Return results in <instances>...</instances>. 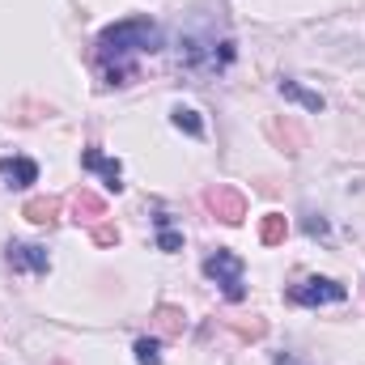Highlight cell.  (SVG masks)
<instances>
[{
	"instance_id": "obj_1",
	"label": "cell",
	"mask_w": 365,
	"mask_h": 365,
	"mask_svg": "<svg viewBox=\"0 0 365 365\" xmlns=\"http://www.w3.org/2000/svg\"><path fill=\"white\" fill-rule=\"evenodd\" d=\"M93 47H98L93 60H98L106 86H128V81L136 77V60L162 51V47H166V34H162V26L149 21V17H128V21L106 26Z\"/></svg>"
},
{
	"instance_id": "obj_2",
	"label": "cell",
	"mask_w": 365,
	"mask_h": 365,
	"mask_svg": "<svg viewBox=\"0 0 365 365\" xmlns=\"http://www.w3.org/2000/svg\"><path fill=\"white\" fill-rule=\"evenodd\" d=\"M234 64V38L230 34H182L179 47V68L191 73H221Z\"/></svg>"
},
{
	"instance_id": "obj_3",
	"label": "cell",
	"mask_w": 365,
	"mask_h": 365,
	"mask_svg": "<svg viewBox=\"0 0 365 365\" xmlns=\"http://www.w3.org/2000/svg\"><path fill=\"white\" fill-rule=\"evenodd\" d=\"M204 272L212 276L217 284H221V293L230 297V302H242L247 297V280H242V259L234 255V251H212L208 259H204Z\"/></svg>"
},
{
	"instance_id": "obj_4",
	"label": "cell",
	"mask_w": 365,
	"mask_h": 365,
	"mask_svg": "<svg viewBox=\"0 0 365 365\" xmlns=\"http://www.w3.org/2000/svg\"><path fill=\"white\" fill-rule=\"evenodd\" d=\"M344 284L340 280H331V276H310V280H302V284H293L289 289V302L293 306H336V302H344Z\"/></svg>"
},
{
	"instance_id": "obj_5",
	"label": "cell",
	"mask_w": 365,
	"mask_h": 365,
	"mask_svg": "<svg viewBox=\"0 0 365 365\" xmlns=\"http://www.w3.org/2000/svg\"><path fill=\"white\" fill-rule=\"evenodd\" d=\"M204 204H208V212H212L217 221H225V225H242V217H247V195H242L238 187H225V182L208 187V191H204Z\"/></svg>"
},
{
	"instance_id": "obj_6",
	"label": "cell",
	"mask_w": 365,
	"mask_h": 365,
	"mask_svg": "<svg viewBox=\"0 0 365 365\" xmlns=\"http://www.w3.org/2000/svg\"><path fill=\"white\" fill-rule=\"evenodd\" d=\"M4 264H9L13 272H34V276L51 272V255H47V247H38V242H9V247H4Z\"/></svg>"
},
{
	"instance_id": "obj_7",
	"label": "cell",
	"mask_w": 365,
	"mask_h": 365,
	"mask_svg": "<svg viewBox=\"0 0 365 365\" xmlns=\"http://www.w3.org/2000/svg\"><path fill=\"white\" fill-rule=\"evenodd\" d=\"M106 217V200L98 195V191H90V187H81L77 195H73V221L77 225H98Z\"/></svg>"
},
{
	"instance_id": "obj_8",
	"label": "cell",
	"mask_w": 365,
	"mask_h": 365,
	"mask_svg": "<svg viewBox=\"0 0 365 365\" xmlns=\"http://www.w3.org/2000/svg\"><path fill=\"white\" fill-rule=\"evenodd\" d=\"M60 208H64V204H60V195H34V200H26V204H21V217H26V221H34V225H47V230H51V225L60 221Z\"/></svg>"
},
{
	"instance_id": "obj_9",
	"label": "cell",
	"mask_w": 365,
	"mask_h": 365,
	"mask_svg": "<svg viewBox=\"0 0 365 365\" xmlns=\"http://www.w3.org/2000/svg\"><path fill=\"white\" fill-rule=\"evenodd\" d=\"M81 166H86V170H98V175H102V179L110 182V187H115V191H119V187H123V166H119V162H115V158H106V153H102V149H98V145H90V149H86V153H81Z\"/></svg>"
},
{
	"instance_id": "obj_10",
	"label": "cell",
	"mask_w": 365,
	"mask_h": 365,
	"mask_svg": "<svg viewBox=\"0 0 365 365\" xmlns=\"http://www.w3.org/2000/svg\"><path fill=\"white\" fill-rule=\"evenodd\" d=\"M182 327H187V314H182L179 306H170V302H162L158 310H153V331L162 336V340H179Z\"/></svg>"
},
{
	"instance_id": "obj_11",
	"label": "cell",
	"mask_w": 365,
	"mask_h": 365,
	"mask_svg": "<svg viewBox=\"0 0 365 365\" xmlns=\"http://www.w3.org/2000/svg\"><path fill=\"white\" fill-rule=\"evenodd\" d=\"M0 179L9 182V187H30V182L38 179V166L30 158H0Z\"/></svg>"
},
{
	"instance_id": "obj_12",
	"label": "cell",
	"mask_w": 365,
	"mask_h": 365,
	"mask_svg": "<svg viewBox=\"0 0 365 365\" xmlns=\"http://www.w3.org/2000/svg\"><path fill=\"white\" fill-rule=\"evenodd\" d=\"M268 136L284 153H302V145H306V136H302V128L293 119H268Z\"/></svg>"
},
{
	"instance_id": "obj_13",
	"label": "cell",
	"mask_w": 365,
	"mask_h": 365,
	"mask_svg": "<svg viewBox=\"0 0 365 365\" xmlns=\"http://www.w3.org/2000/svg\"><path fill=\"white\" fill-rule=\"evenodd\" d=\"M284 234H289V221H284L280 212H268V217L259 221V242H264V247H280Z\"/></svg>"
},
{
	"instance_id": "obj_14",
	"label": "cell",
	"mask_w": 365,
	"mask_h": 365,
	"mask_svg": "<svg viewBox=\"0 0 365 365\" xmlns=\"http://www.w3.org/2000/svg\"><path fill=\"white\" fill-rule=\"evenodd\" d=\"M280 98H293V102H302V106H306V110H314V115L323 110V98H319V93L302 90V86H297V81H289V77H280Z\"/></svg>"
},
{
	"instance_id": "obj_15",
	"label": "cell",
	"mask_w": 365,
	"mask_h": 365,
	"mask_svg": "<svg viewBox=\"0 0 365 365\" xmlns=\"http://www.w3.org/2000/svg\"><path fill=\"white\" fill-rule=\"evenodd\" d=\"M175 128H182L187 136H204V119L191 106H175Z\"/></svg>"
},
{
	"instance_id": "obj_16",
	"label": "cell",
	"mask_w": 365,
	"mask_h": 365,
	"mask_svg": "<svg viewBox=\"0 0 365 365\" xmlns=\"http://www.w3.org/2000/svg\"><path fill=\"white\" fill-rule=\"evenodd\" d=\"M136 361L140 365H162V344L149 340V336H140V340H136Z\"/></svg>"
},
{
	"instance_id": "obj_17",
	"label": "cell",
	"mask_w": 365,
	"mask_h": 365,
	"mask_svg": "<svg viewBox=\"0 0 365 365\" xmlns=\"http://www.w3.org/2000/svg\"><path fill=\"white\" fill-rule=\"evenodd\" d=\"M158 230H162V234H158V247H162V251H179L182 247V238L170 230V217H166V212H158Z\"/></svg>"
},
{
	"instance_id": "obj_18",
	"label": "cell",
	"mask_w": 365,
	"mask_h": 365,
	"mask_svg": "<svg viewBox=\"0 0 365 365\" xmlns=\"http://www.w3.org/2000/svg\"><path fill=\"white\" fill-rule=\"evenodd\" d=\"M90 238H93V247H119V230H115L110 221H98V225H90Z\"/></svg>"
},
{
	"instance_id": "obj_19",
	"label": "cell",
	"mask_w": 365,
	"mask_h": 365,
	"mask_svg": "<svg viewBox=\"0 0 365 365\" xmlns=\"http://www.w3.org/2000/svg\"><path fill=\"white\" fill-rule=\"evenodd\" d=\"M306 234H314V238H327V221H323V217H310V221H306Z\"/></svg>"
},
{
	"instance_id": "obj_20",
	"label": "cell",
	"mask_w": 365,
	"mask_h": 365,
	"mask_svg": "<svg viewBox=\"0 0 365 365\" xmlns=\"http://www.w3.org/2000/svg\"><path fill=\"white\" fill-rule=\"evenodd\" d=\"M276 365H306V361H297V357H289V353H280V357H276Z\"/></svg>"
}]
</instances>
